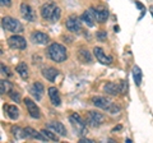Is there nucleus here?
Segmentation results:
<instances>
[{
    "instance_id": "nucleus-15",
    "label": "nucleus",
    "mask_w": 153,
    "mask_h": 143,
    "mask_svg": "<svg viewBox=\"0 0 153 143\" xmlns=\"http://www.w3.org/2000/svg\"><path fill=\"white\" fill-rule=\"evenodd\" d=\"M44 91H45V88H44V86H42L40 82L33 83L32 87H31V93L36 97L37 101H40V100H41L42 95H44Z\"/></svg>"
},
{
    "instance_id": "nucleus-34",
    "label": "nucleus",
    "mask_w": 153,
    "mask_h": 143,
    "mask_svg": "<svg viewBox=\"0 0 153 143\" xmlns=\"http://www.w3.org/2000/svg\"><path fill=\"white\" fill-rule=\"evenodd\" d=\"M135 4H137V5L139 7V8H140V10H144V7H143V5H142V4H140L139 1H135Z\"/></svg>"
},
{
    "instance_id": "nucleus-30",
    "label": "nucleus",
    "mask_w": 153,
    "mask_h": 143,
    "mask_svg": "<svg viewBox=\"0 0 153 143\" xmlns=\"http://www.w3.org/2000/svg\"><path fill=\"white\" fill-rule=\"evenodd\" d=\"M59 18H60V9H59V8H56L55 14H54V17H52V22L59 21Z\"/></svg>"
},
{
    "instance_id": "nucleus-12",
    "label": "nucleus",
    "mask_w": 153,
    "mask_h": 143,
    "mask_svg": "<svg viewBox=\"0 0 153 143\" xmlns=\"http://www.w3.org/2000/svg\"><path fill=\"white\" fill-rule=\"evenodd\" d=\"M31 40L33 44H38V45H46L49 42V36L44 32L36 31L31 33Z\"/></svg>"
},
{
    "instance_id": "nucleus-8",
    "label": "nucleus",
    "mask_w": 153,
    "mask_h": 143,
    "mask_svg": "<svg viewBox=\"0 0 153 143\" xmlns=\"http://www.w3.org/2000/svg\"><path fill=\"white\" fill-rule=\"evenodd\" d=\"M65 26L70 32H79L80 30H82V19H79L78 17L71 16L66 19Z\"/></svg>"
},
{
    "instance_id": "nucleus-32",
    "label": "nucleus",
    "mask_w": 153,
    "mask_h": 143,
    "mask_svg": "<svg viewBox=\"0 0 153 143\" xmlns=\"http://www.w3.org/2000/svg\"><path fill=\"white\" fill-rule=\"evenodd\" d=\"M80 143H93L94 141H92V139H84V138H82V139L79 141Z\"/></svg>"
},
{
    "instance_id": "nucleus-20",
    "label": "nucleus",
    "mask_w": 153,
    "mask_h": 143,
    "mask_svg": "<svg viewBox=\"0 0 153 143\" xmlns=\"http://www.w3.org/2000/svg\"><path fill=\"white\" fill-rule=\"evenodd\" d=\"M105 92L111 95V96H117L120 93V87H119V84L115 83H107L105 86Z\"/></svg>"
},
{
    "instance_id": "nucleus-26",
    "label": "nucleus",
    "mask_w": 153,
    "mask_h": 143,
    "mask_svg": "<svg viewBox=\"0 0 153 143\" xmlns=\"http://www.w3.org/2000/svg\"><path fill=\"white\" fill-rule=\"evenodd\" d=\"M41 133L46 137V139H50V141H56L57 142V137L56 134H54V132H52L51 129L49 130V128L47 129H44V130H41Z\"/></svg>"
},
{
    "instance_id": "nucleus-1",
    "label": "nucleus",
    "mask_w": 153,
    "mask_h": 143,
    "mask_svg": "<svg viewBox=\"0 0 153 143\" xmlns=\"http://www.w3.org/2000/svg\"><path fill=\"white\" fill-rule=\"evenodd\" d=\"M47 55H49V58L55 61V63H63V61L66 60L68 58V54H66V49L60 45V44H51L49 46V49H47Z\"/></svg>"
},
{
    "instance_id": "nucleus-21",
    "label": "nucleus",
    "mask_w": 153,
    "mask_h": 143,
    "mask_svg": "<svg viewBox=\"0 0 153 143\" xmlns=\"http://www.w3.org/2000/svg\"><path fill=\"white\" fill-rule=\"evenodd\" d=\"M78 58L82 63H92V55H91V52L85 49H80L78 51Z\"/></svg>"
},
{
    "instance_id": "nucleus-11",
    "label": "nucleus",
    "mask_w": 153,
    "mask_h": 143,
    "mask_svg": "<svg viewBox=\"0 0 153 143\" xmlns=\"http://www.w3.org/2000/svg\"><path fill=\"white\" fill-rule=\"evenodd\" d=\"M91 10L93 13V17H94V21L97 23H103L106 22V19L108 18V10L105 8H98L96 9L93 7H91Z\"/></svg>"
},
{
    "instance_id": "nucleus-23",
    "label": "nucleus",
    "mask_w": 153,
    "mask_h": 143,
    "mask_svg": "<svg viewBox=\"0 0 153 143\" xmlns=\"http://www.w3.org/2000/svg\"><path fill=\"white\" fill-rule=\"evenodd\" d=\"M16 70H17V73L21 75L22 79H27L28 78V66H27L26 63H19L17 65Z\"/></svg>"
},
{
    "instance_id": "nucleus-19",
    "label": "nucleus",
    "mask_w": 153,
    "mask_h": 143,
    "mask_svg": "<svg viewBox=\"0 0 153 143\" xmlns=\"http://www.w3.org/2000/svg\"><path fill=\"white\" fill-rule=\"evenodd\" d=\"M25 130H26L27 136L30 137V138H35V139H38V141H47L46 137L42 134L41 132H36L35 129H32V128H30V127H27Z\"/></svg>"
},
{
    "instance_id": "nucleus-35",
    "label": "nucleus",
    "mask_w": 153,
    "mask_h": 143,
    "mask_svg": "<svg viewBox=\"0 0 153 143\" xmlns=\"http://www.w3.org/2000/svg\"><path fill=\"white\" fill-rule=\"evenodd\" d=\"M121 128H123L121 125H119V127H116V128H114V130H112V132H116V130H120V129H121Z\"/></svg>"
},
{
    "instance_id": "nucleus-5",
    "label": "nucleus",
    "mask_w": 153,
    "mask_h": 143,
    "mask_svg": "<svg viewBox=\"0 0 153 143\" xmlns=\"http://www.w3.org/2000/svg\"><path fill=\"white\" fill-rule=\"evenodd\" d=\"M103 121H105V116L102 115L101 112H98V111H89L87 114L85 123H87L88 125H91V127L97 128V127L101 125Z\"/></svg>"
},
{
    "instance_id": "nucleus-10",
    "label": "nucleus",
    "mask_w": 153,
    "mask_h": 143,
    "mask_svg": "<svg viewBox=\"0 0 153 143\" xmlns=\"http://www.w3.org/2000/svg\"><path fill=\"white\" fill-rule=\"evenodd\" d=\"M21 14H22V17L25 18L26 21H30V22L36 21V13H35V10L31 8V5H28V4H26V3L21 4Z\"/></svg>"
},
{
    "instance_id": "nucleus-27",
    "label": "nucleus",
    "mask_w": 153,
    "mask_h": 143,
    "mask_svg": "<svg viewBox=\"0 0 153 143\" xmlns=\"http://www.w3.org/2000/svg\"><path fill=\"white\" fill-rule=\"evenodd\" d=\"M119 87H120V93L121 95H125L126 91H128V83H126V80H121V82L119 83Z\"/></svg>"
},
{
    "instance_id": "nucleus-6",
    "label": "nucleus",
    "mask_w": 153,
    "mask_h": 143,
    "mask_svg": "<svg viewBox=\"0 0 153 143\" xmlns=\"http://www.w3.org/2000/svg\"><path fill=\"white\" fill-rule=\"evenodd\" d=\"M8 45L10 46L12 49H16V50H25L27 47V42L22 36L14 35L8 39Z\"/></svg>"
},
{
    "instance_id": "nucleus-9",
    "label": "nucleus",
    "mask_w": 153,
    "mask_h": 143,
    "mask_svg": "<svg viewBox=\"0 0 153 143\" xmlns=\"http://www.w3.org/2000/svg\"><path fill=\"white\" fill-rule=\"evenodd\" d=\"M23 101H25V105H26V107H27L28 114H30V115H31L33 119H38V118L41 116L40 109H38V106L36 105V102H33L31 98H25Z\"/></svg>"
},
{
    "instance_id": "nucleus-16",
    "label": "nucleus",
    "mask_w": 153,
    "mask_h": 143,
    "mask_svg": "<svg viewBox=\"0 0 153 143\" xmlns=\"http://www.w3.org/2000/svg\"><path fill=\"white\" fill-rule=\"evenodd\" d=\"M59 74V72H57V69L55 68H45L44 70H42V75L49 80V82H55V78H56V75Z\"/></svg>"
},
{
    "instance_id": "nucleus-28",
    "label": "nucleus",
    "mask_w": 153,
    "mask_h": 143,
    "mask_svg": "<svg viewBox=\"0 0 153 143\" xmlns=\"http://www.w3.org/2000/svg\"><path fill=\"white\" fill-rule=\"evenodd\" d=\"M9 96H10V98L12 100H14L16 102H21V96H19V93L18 92H16V91H9Z\"/></svg>"
},
{
    "instance_id": "nucleus-17",
    "label": "nucleus",
    "mask_w": 153,
    "mask_h": 143,
    "mask_svg": "<svg viewBox=\"0 0 153 143\" xmlns=\"http://www.w3.org/2000/svg\"><path fill=\"white\" fill-rule=\"evenodd\" d=\"M80 19H82L84 23H87V26H88V27H93V26H94V23H96L94 17H93V13H92V10H91V8L87 9V12H84V13L82 14Z\"/></svg>"
},
{
    "instance_id": "nucleus-4",
    "label": "nucleus",
    "mask_w": 153,
    "mask_h": 143,
    "mask_svg": "<svg viewBox=\"0 0 153 143\" xmlns=\"http://www.w3.org/2000/svg\"><path fill=\"white\" fill-rule=\"evenodd\" d=\"M69 121H70L71 125H73L75 133H78L79 136H83L85 133V124L87 123H85L78 114H71L70 118H69Z\"/></svg>"
},
{
    "instance_id": "nucleus-3",
    "label": "nucleus",
    "mask_w": 153,
    "mask_h": 143,
    "mask_svg": "<svg viewBox=\"0 0 153 143\" xmlns=\"http://www.w3.org/2000/svg\"><path fill=\"white\" fill-rule=\"evenodd\" d=\"M1 26H3L4 30L10 31L13 33H21L23 31L22 23L18 19H14L12 17H4L1 19Z\"/></svg>"
},
{
    "instance_id": "nucleus-7",
    "label": "nucleus",
    "mask_w": 153,
    "mask_h": 143,
    "mask_svg": "<svg viewBox=\"0 0 153 143\" xmlns=\"http://www.w3.org/2000/svg\"><path fill=\"white\" fill-rule=\"evenodd\" d=\"M56 5L54 3H47L45 5H42L41 8V16L46 21H52V17L55 14V10H56Z\"/></svg>"
},
{
    "instance_id": "nucleus-24",
    "label": "nucleus",
    "mask_w": 153,
    "mask_h": 143,
    "mask_svg": "<svg viewBox=\"0 0 153 143\" xmlns=\"http://www.w3.org/2000/svg\"><path fill=\"white\" fill-rule=\"evenodd\" d=\"M133 77H134V82H135L137 86H140L142 83V70L139 66H134L133 68Z\"/></svg>"
},
{
    "instance_id": "nucleus-25",
    "label": "nucleus",
    "mask_w": 153,
    "mask_h": 143,
    "mask_svg": "<svg viewBox=\"0 0 153 143\" xmlns=\"http://www.w3.org/2000/svg\"><path fill=\"white\" fill-rule=\"evenodd\" d=\"M9 91H12V83L8 82V80L1 79V80H0V92H1V93L8 92L9 93Z\"/></svg>"
},
{
    "instance_id": "nucleus-14",
    "label": "nucleus",
    "mask_w": 153,
    "mask_h": 143,
    "mask_svg": "<svg viewBox=\"0 0 153 143\" xmlns=\"http://www.w3.org/2000/svg\"><path fill=\"white\" fill-rule=\"evenodd\" d=\"M46 128L51 129L54 133H57V134L61 136V137H65V136H66V129H65V127H64L61 123H59V121H51V123L47 124Z\"/></svg>"
},
{
    "instance_id": "nucleus-13",
    "label": "nucleus",
    "mask_w": 153,
    "mask_h": 143,
    "mask_svg": "<svg viewBox=\"0 0 153 143\" xmlns=\"http://www.w3.org/2000/svg\"><path fill=\"white\" fill-rule=\"evenodd\" d=\"M93 54H94V56H96V59H97L101 64H105V65L110 64V63H111V60H112L111 56H107L106 54H105V51L101 49V47H97V46H96L94 49H93Z\"/></svg>"
},
{
    "instance_id": "nucleus-31",
    "label": "nucleus",
    "mask_w": 153,
    "mask_h": 143,
    "mask_svg": "<svg viewBox=\"0 0 153 143\" xmlns=\"http://www.w3.org/2000/svg\"><path fill=\"white\" fill-rule=\"evenodd\" d=\"M1 5L10 7V5H12V0H1Z\"/></svg>"
},
{
    "instance_id": "nucleus-22",
    "label": "nucleus",
    "mask_w": 153,
    "mask_h": 143,
    "mask_svg": "<svg viewBox=\"0 0 153 143\" xmlns=\"http://www.w3.org/2000/svg\"><path fill=\"white\" fill-rule=\"evenodd\" d=\"M4 110L7 111L9 118L13 119V120H16V119L19 116V110L16 106H13V105H5V106H4Z\"/></svg>"
},
{
    "instance_id": "nucleus-18",
    "label": "nucleus",
    "mask_w": 153,
    "mask_h": 143,
    "mask_svg": "<svg viewBox=\"0 0 153 143\" xmlns=\"http://www.w3.org/2000/svg\"><path fill=\"white\" fill-rule=\"evenodd\" d=\"M49 97L51 100V102L54 106H59L61 104L60 102V96H59V91L55 88V87H50L49 88Z\"/></svg>"
},
{
    "instance_id": "nucleus-2",
    "label": "nucleus",
    "mask_w": 153,
    "mask_h": 143,
    "mask_svg": "<svg viewBox=\"0 0 153 143\" xmlns=\"http://www.w3.org/2000/svg\"><path fill=\"white\" fill-rule=\"evenodd\" d=\"M92 102H93L94 106H97L100 109H103V110H107L111 114H116V112H119V110H120V107H119V106L114 105L111 101H110V100L105 98V97H101V96L93 97Z\"/></svg>"
},
{
    "instance_id": "nucleus-33",
    "label": "nucleus",
    "mask_w": 153,
    "mask_h": 143,
    "mask_svg": "<svg viewBox=\"0 0 153 143\" xmlns=\"http://www.w3.org/2000/svg\"><path fill=\"white\" fill-rule=\"evenodd\" d=\"M1 72H3V73H5V74H8V75H9V72H8V69H7L4 65H1Z\"/></svg>"
},
{
    "instance_id": "nucleus-29",
    "label": "nucleus",
    "mask_w": 153,
    "mask_h": 143,
    "mask_svg": "<svg viewBox=\"0 0 153 143\" xmlns=\"http://www.w3.org/2000/svg\"><path fill=\"white\" fill-rule=\"evenodd\" d=\"M96 37H97V40H100V41H105L107 37V33L106 32H97Z\"/></svg>"
}]
</instances>
